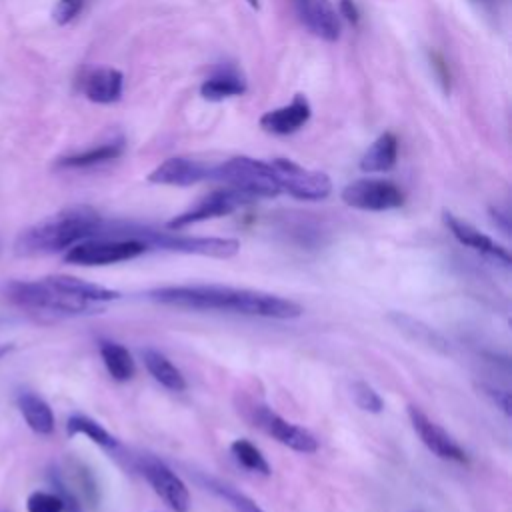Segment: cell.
I'll list each match as a JSON object with an SVG mask.
<instances>
[{
    "instance_id": "obj_1",
    "label": "cell",
    "mask_w": 512,
    "mask_h": 512,
    "mask_svg": "<svg viewBox=\"0 0 512 512\" xmlns=\"http://www.w3.org/2000/svg\"><path fill=\"white\" fill-rule=\"evenodd\" d=\"M152 302L186 308V310H220L234 312L244 316H258L270 320H292L302 316V306L290 298L278 294L250 290V288H232L220 284H180V286H162L146 294Z\"/></svg>"
},
{
    "instance_id": "obj_2",
    "label": "cell",
    "mask_w": 512,
    "mask_h": 512,
    "mask_svg": "<svg viewBox=\"0 0 512 512\" xmlns=\"http://www.w3.org/2000/svg\"><path fill=\"white\" fill-rule=\"evenodd\" d=\"M102 216L90 206H68L60 212L24 228L14 242L18 256H46L72 248L94 238L102 226Z\"/></svg>"
},
{
    "instance_id": "obj_3",
    "label": "cell",
    "mask_w": 512,
    "mask_h": 512,
    "mask_svg": "<svg viewBox=\"0 0 512 512\" xmlns=\"http://www.w3.org/2000/svg\"><path fill=\"white\" fill-rule=\"evenodd\" d=\"M4 296L10 304L46 312V314H86L96 310L98 306L76 296L64 282V274H54L38 280H10L4 284Z\"/></svg>"
},
{
    "instance_id": "obj_4",
    "label": "cell",
    "mask_w": 512,
    "mask_h": 512,
    "mask_svg": "<svg viewBox=\"0 0 512 512\" xmlns=\"http://www.w3.org/2000/svg\"><path fill=\"white\" fill-rule=\"evenodd\" d=\"M210 178L220 180L252 198H274L282 192L270 162L248 156H234L220 164H212Z\"/></svg>"
},
{
    "instance_id": "obj_5",
    "label": "cell",
    "mask_w": 512,
    "mask_h": 512,
    "mask_svg": "<svg viewBox=\"0 0 512 512\" xmlns=\"http://www.w3.org/2000/svg\"><path fill=\"white\" fill-rule=\"evenodd\" d=\"M54 492L64 502V512H84L98 504V486L92 472L78 460H66L50 470Z\"/></svg>"
},
{
    "instance_id": "obj_6",
    "label": "cell",
    "mask_w": 512,
    "mask_h": 512,
    "mask_svg": "<svg viewBox=\"0 0 512 512\" xmlns=\"http://www.w3.org/2000/svg\"><path fill=\"white\" fill-rule=\"evenodd\" d=\"M148 248L134 238H88L66 250L64 260L78 266H108L132 260Z\"/></svg>"
},
{
    "instance_id": "obj_7",
    "label": "cell",
    "mask_w": 512,
    "mask_h": 512,
    "mask_svg": "<svg viewBox=\"0 0 512 512\" xmlns=\"http://www.w3.org/2000/svg\"><path fill=\"white\" fill-rule=\"evenodd\" d=\"M248 420L252 422V426H256L266 436L274 438L276 442H280L290 450H296L302 454H312L318 450V440L314 438L312 432L282 418L280 414H276L272 408L264 404H252L248 408Z\"/></svg>"
},
{
    "instance_id": "obj_8",
    "label": "cell",
    "mask_w": 512,
    "mask_h": 512,
    "mask_svg": "<svg viewBox=\"0 0 512 512\" xmlns=\"http://www.w3.org/2000/svg\"><path fill=\"white\" fill-rule=\"evenodd\" d=\"M270 166L280 190L298 200H324L332 192V182L324 172L308 170L288 158H274Z\"/></svg>"
},
{
    "instance_id": "obj_9",
    "label": "cell",
    "mask_w": 512,
    "mask_h": 512,
    "mask_svg": "<svg viewBox=\"0 0 512 512\" xmlns=\"http://www.w3.org/2000/svg\"><path fill=\"white\" fill-rule=\"evenodd\" d=\"M254 198L234 190V188H222V190H214L208 196L200 198L192 208H188L186 212L174 216L172 220H168L166 228L168 230H182L190 224H198L204 220H212V218H220V216H228L234 210L250 204Z\"/></svg>"
},
{
    "instance_id": "obj_10",
    "label": "cell",
    "mask_w": 512,
    "mask_h": 512,
    "mask_svg": "<svg viewBox=\"0 0 512 512\" xmlns=\"http://www.w3.org/2000/svg\"><path fill=\"white\" fill-rule=\"evenodd\" d=\"M342 200L346 206L370 212L394 210L404 204V192L390 180L364 178L348 184L342 190Z\"/></svg>"
},
{
    "instance_id": "obj_11",
    "label": "cell",
    "mask_w": 512,
    "mask_h": 512,
    "mask_svg": "<svg viewBox=\"0 0 512 512\" xmlns=\"http://www.w3.org/2000/svg\"><path fill=\"white\" fill-rule=\"evenodd\" d=\"M138 468L154 488V492L166 502V506L174 512H188L190 510V492L182 478L166 466L162 460L150 454H142L138 458Z\"/></svg>"
},
{
    "instance_id": "obj_12",
    "label": "cell",
    "mask_w": 512,
    "mask_h": 512,
    "mask_svg": "<svg viewBox=\"0 0 512 512\" xmlns=\"http://www.w3.org/2000/svg\"><path fill=\"white\" fill-rule=\"evenodd\" d=\"M408 418L410 424L414 428V432L418 434V438L422 440V444L438 458L442 460H450V462H458V464H466L468 456L466 452L458 446V442L434 420H430L426 416L424 410H420L418 406L410 404L408 406Z\"/></svg>"
},
{
    "instance_id": "obj_13",
    "label": "cell",
    "mask_w": 512,
    "mask_h": 512,
    "mask_svg": "<svg viewBox=\"0 0 512 512\" xmlns=\"http://www.w3.org/2000/svg\"><path fill=\"white\" fill-rule=\"evenodd\" d=\"M210 172H212V164L186 158V156H174L164 160L160 166H156L148 174V182L164 184V186H192L202 180H208Z\"/></svg>"
},
{
    "instance_id": "obj_14",
    "label": "cell",
    "mask_w": 512,
    "mask_h": 512,
    "mask_svg": "<svg viewBox=\"0 0 512 512\" xmlns=\"http://www.w3.org/2000/svg\"><path fill=\"white\" fill-rule=\"evenodd\" d=\"M442 222H444V226L450 230V234H452L462 246L472 248V250L478 252V254L490 256V258L502 262L504 266H508V264L512 262L508 248H504L502 244H498L496 240H492L488 234L480 232L478 228H474V226L468 224L466 220L458 218L456 214L444 210V212H442Z\"/></svg>"
},
{
    "instance_id": "obj_15",
    "label": "cell",
    "mask_w": 512,
    "mask_h": 512,
    "mask_svg": "<svg viewBox=\"0 0 512 512\" xmlns=\"http://www.w3.org/2000/svg\"><path fill=\"white\" fill-rule=\"evenodd\" d=\"M298 20L318 38L334 42L340 36V20L330 0H290Z\"/></svg>"
},
{
    "instance_id": "obj_16",
    "label": "cell",
    "mask_w": 512,
    "mask_h": 512,
    "mask_svg": "<svg viewBox=\"0 0 512 512\" xmlns=\"http://www.w3.org/2000/svg\"><path fill=\"white\" fill-rule=\"evenodd\" d=\"M308 118H310V104L302 94H298L288 106L266 112L260 118V126L270 134L284 136L300 130L308 122Z\"/></svg>"
},
{
    "instance_id": "obj_17",
    "label": "cell",
    "mask_w": 512,
    "mask_h": 512,
    "mask_svg": "<svg viewBox=\"0 0 512 512\" xmlns=\"http://www.w3.org/2000/svg\"><path fill=\"white\" fill-rule=\"evenodd\" d=\"M124 88V76L114 68H98L86 74L82 80V92L90 102L112 104L120 100Z\"/></svg>"
},
{
    "instance_id": "obj_18",
    "label": "cell",
    "mask_w": 512,
    "mask_h": 512,
    "mask_svg": "<svg viewBox=\"0 0 512 512\" xmlns=\"http://www.w3.org/2000/svg\"><path fill=\"white\" fill-rule=\"evenodd\" d=\"M16 404L32 432L40 436H48L54 432V424H56L54 414L50 404L44 398H40L34 392H20L16 398Z\"/></svg>"
},
{
    "instance_id": "obj_19",
    "label": "cell",
    "mask_w": 512,
    "mask_h": 512,
    "mask_svg": "<svg viewBox=\"0 0 512 512\" xmlns=\"http://www.w3.org/2000/svg\"><path fill=\"white\" fill-rule=\"evenodd\" d=\"M124 152V140L116 138L104 144H98L94 148L70 154V156H62L56 160V168H64V170H76V168H90L96 164H104L110 162L114 158H118Z\"/></svg>"
},
{
    "instance_id": "obj_20",
    "label": "cell",
    "mask_w": 512,
    "mask_h": 512,
    "mask_svg": "<svg viewBox=\"0 0 512 512\" xmlns=\"http://www.w3.org/2000/svg\"><path fill=\"white\" fill-rule=\"evenodd\" d=\"M396 158H398V140L392 132H384L364 152V156L360 160V170H364V172H388V170L394 168Z\"/></svg>"
},
{
    "instance_id": "obj_21",
    "label": "cell",
    "mask_w": 512,
    "mask_h": 512,
    "mask_svg": "<svg viewBox=\"0 0 512 512\" xmlns=\"http://www.w3.org/2000/svg\"><path fill=\"white\" fill-rule=\"evenodd\" d=\"M142 360L146 370L150 372V376L162 384L164 388L172 390V392H182L186 390V378L184 374L158 350L154 348H144L142 350Z\"/></svg>"
},
{
    "instance_id": "obj_22",
    "label": "cell",
    "mask_w": 512,
    "mask_h": 512,
    "mask_svg": "<svg viewBox=\"0 0 512 512\" xmlns=\"http://www.w3.org/2000/svg\"><path fill=\"white\" fill-rule=\"evenodd\" d=\"M98 350H100V358H102L108 374L112 376V380H116V382L132 380V376L136 372V364L126 346L112 342V340H102Z\"/></svg>"
},
{
    "instance_id": "obj_23",
    "label": "cell",
    "mask_w": 512,
    "mask_h": 512,
    "mask_svg": "<svg viewBox=\"0 0 512 512\" xmlns=\"http://www.w3.org/2000/svg\"><path fill=\"white\" fill-rule=\"evenodd\" d=\"M66 432L70 436H86L96 446L110 450V452L120 446V442L102 424H98L96 420H92L90 416H84V414H72L66 422Z\"/></svg>"
},
{
    "instance_id": "obj_24",
    "label": "cell",
    "mask_w": 512,
    "mask_h": 512,
    "mask_svg": "<svg viewBox=\"0 0 512 512\" xmlns=\"http://www.w3.org/2000/svg\"><path fill=\"white\" fill-rule=\"evenodd\" d=\"M244 92H246L244 80L236 72H230V70L214 74L212 78L204 80V84L200 86L202 98L212 100V102L232 98V96H240Z\"/></svg>"
},
{
    "instance_id": "obj_25",
    "label": "cell",
    "mask_w": 512,
    "mask_h": 512,
    "mask_svg": "<svg viewBox=\"0 0 512 512\" xmlns=\"http://www.w3.org/2000/svg\"><path fill=\"white\" fill-rule=\"evenodd\" d=\"M200 482L212 492L216 494L218 498H222L230 508H234L236 512H264L250 496H246L244 492L236 490L234 486L222 482V480H216L212 476H200Z\"/></svg>"
},
{
    "instance_id": "obj_26",
    "label": "cell",
    "mask_w": 512,
    "mask_h": 512,
    "mask_svg": "<svg viewBox=\"0 0 512 512\" xmlns=\"http://www.w3.org/2000/svg\"><path fill=\"white\" fill-rule=\"evenodd\" d=\"M230 452L234 456V460L244 466L246 470L250 472H256V474H262V476H270V464L268 460L264 458V454L260 452V448H256L250 440L246 438H238L230 444Z\"/></svg>"
},
{
    "instance_id": "obj_27",
    "label": "cell",
    "mask_w": 512,
    "mask_h": 512,
    "mask_svg": "<svg viewBox=\"0 0 512 512\" xmlns=\"http://www.w3.org/2000/svg\"><path fill=\"white\" fill-rule=\"evenodd\" d=\"M352 398L356 402V406L364 412H370V414H380L384 410V400L380 398V394L368 384V382H362V380H356L352 384Z\"/></svg>"
},
{
    "instance_id": "obj_28",
    "label": "cell",
    "mask_w": 512,
    "mask_h": 512,
    "mask_svg": "<svg viewBox=\"0 0 512 512\" xmlns=\"http://www.w3.org/2000/svg\"><path fill=\"white\" fill-rule=\"evenodd\" d=\"M28 512H64V502L56 492L36 490L26 500Z\"/></svg>"
},
{
    "instance_id": "obj_29",
    "label": "cell",
    "mask_w": 512,
    "mask_h": 512,
    "mask_svg": "<svg viewBox=\"0 0 512 512\" xmlns=\"http://www.w3.org/2000/svg\"><path fill=\"white\" fill-rule=\"evenodd\" d=\"M82 8L84 0H58L52 10V18L58 26H66L82 12Z\"/></svg>"
},
{
    "instance_id": "obj_30",
    "label": "cell",
    "mask_w": 512,
    "mask_h": 512,
    "mask_svg": "<svg viewBox=\"0 0 512 512\" xmlns=\"http://www.w3.org/2000/svg\"><path fill=\"white\" fill-rule=\"evenodd\" d=\"M484 394H488L492 398V402L506 414L510 416V392L508 390H500L494 386H482Z\"/></svg>"
},
{
    "instance_id": "obj_31",
    "label": "cell",
    "mask_w": 512,
    "mask_h": 512,
    "mask_svg": "<svg viewBox=\"0 0 512 512\" xmlns=\"http://www.w3.org/2000/svg\"><path fill=\"white\" fill-rule=\"evenodd\" d=\"M340 14L346 20H350L352 24H356L360 18V12H358V6L354 4V0H340Z\"/></svg>"
},
{
    "instance_id": "obj_32",
    "label": "cell",
    "mask_w": 512,
    "mask_h": 512,
    "mask_svg": "<svg viewBox=\"0 0 512 512\" xmlns=\"http://www.w3.org/2000/svg\"><path fill=\"white\" fill-rule=\"evenodd\" d=\"M492 216H494V222H500V226H502L504 232L508 234V230H510V226H508V214H502L498 208H496V210L492 208Z\"/></svg>"
},
{
    "instance_id": "obj_33",
    "label": "cell",
    "mask_w": 512,
    "mask_h": 512,
    "mask_svg": "<svg viewBox=\"0 0 512 512\" xmlns=\"http://www.w3.org/2000/svg\"><path fill=\"white\" fill-rule=\"evenodd\" d=\"M10 350H12V344H2V346H0V358H4Z\"/></svg>"
},
{
    "instance_id": "obj_34",
    "label": "cell",
    "mask_w": 512,
    "mask_h": 512,
    "mask_svg": "<svg viewBox=\"0 0 512 512\" xmlns=\"http://www.w3.org/2000/svg\"><path fill=\"white\" fill-rule=\"evenodd\" d=\"M246 2H248L252 8H258V6H260V0H246Z\"/></svg>"
},
{
    "instance_id": "obj_35",
    "label": "cell",
    "mask_w": 512,
    "mask_h": 512,
    "mask_svg": "<svg viewBox=\"0 0 512 512\" xmlns=\"http://www.w3.org/2000/svg\"><path fill=\"white\" fill-rule=\"evenodd\" d=\"M0 248H2V244H0Z\"/></svg>"
}]
</instances>
